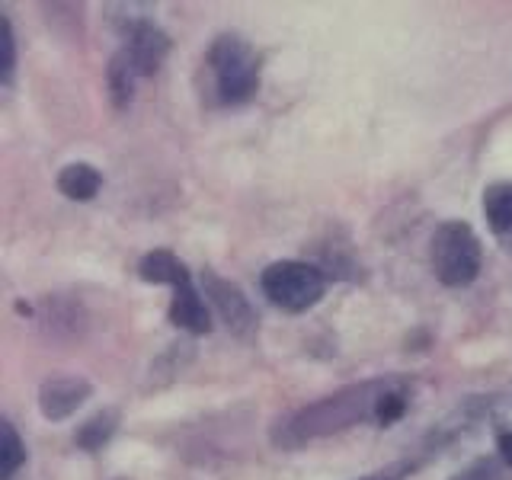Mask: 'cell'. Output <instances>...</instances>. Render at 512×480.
I'll use <instances>...</instances> for the list:
<instances>
[{
    "label": "cell",
    "instance_id": "cell-16",
    "mask_svg": "<svg viewBox=\"0 0 512 480\" xmlns=\"http://www.w3.org/2000/svg\"><path fill=\"white\" fill-rule=\"evenodd\" d=\"M496 455L503 458L506 468H512V429L496 432Z\"/></svg>",
    "mask_w": 512,
    "mask_h": 480
},
{
    "label": "cell",
    "instance_id": "cell-10",
    "mask_svg": "<svg viewBox=\"0 0 512 480\" xmlns=\"http://www.w3.org/2000/svg\"><path fill=\"white\" fill-rule=\"evenodd\" d=\"M484 218L500 240H512V180L490 183L484 189Z\"/></svg>",
    "mask_w": 512,
    "mask_h": 480
},
{
    "label": "cell",
    "instance_id": "cell-14",
    "mask_svg": "<svg viewBox=\"0 0 512 480\" xmlns=\"http://www.w3.org/2000/svg\"><path fill=\"white\" fill-rule=\"evenodd\" d=\"M0 84L10 87L13 84V71H16V36H13V23L7 13H0Z\"/></svg>",
    "mask_w": 512,
    "mask_h": 480
},
{
    "label": "cell",
    "instance_id": "cell-9",
    "mask_svg": "<svg viewBox=\"0 0 512 480\" xmlns=\"http://www.w3.org/2000/svg\"><path fill=\"white\" fill-rule=\"evenodd\" d=\"M103 189V173L87 160H74V164L61 167L58 173V192L71 202H93Z\"/></svg>",
    "mask_w": 512,
    "mask_h": 480
},
{
    "label": "cell",
    "instance_id": "cell-3",
    "mask_svg": "<svg viewBox=\"0 0 512 480\" xmlns=\"http://www.w3.org/2000/svg\"><path fill=\"white\" fill-rule=\"evenodd\" d=\"M429 263L445 288H468L484 266V247L468 221H442L429 244Z\"/></svg>",
    "mask_w": 512,
    "mask_h": 480
},
{
    "label": "cell",
    "instance_id": "cell-13",
    "mask_svg": "<svg viewBox=\"0 0 512 480\" xmlns=\"http://www.w3.org/2000/svg\"><path fill=\"white\" fill-rule=\"evenodd\" d=\"M26 464V445L10 420L0 423V480H13V474Z\"/></svg>",
    "mask_w": 512,
    "mask_h": 480
},
{
    "label": "cell",
    "instance_id": "cell-5",
    "mask_svg": "<svg viewBox=\"0 0 512 480\" xmlns=\"http://www.w3.org/2000/svg\"><path fill=\"white\" fill-rule=\"evenodd\" d=\"M202 295L221 317V324L228 327L237 340H244V343L256 340V333H260V317H256L250 298L244 295V288L221 279L215 269H205L202 272Z\"/></svg>",
    "mask_w": 512,
    "mask_h": 480
},
{
    "label": "cell",
    "instance_id": "cell-8",
    "mask_svg": "<svg viewBox=\"0 0 512 480\" xmlns=\"http://www.w3.org/2000/svg\"><path fill=\"white\" fill-rule=\"evenodd\" d=\"M138 276H141V282H148V285H170V288H180V285L192 282L189 266L180 260V256L164 250V247H157V250L141 256Z\"/></svg>",
    "mask_w": 512,
    "mask_h": 480
},
{
    "label": "cell",
    "instance_id": "cell-2",
    "mask_svg": "<svg viewBox=\"0 0 512 480\" xmlns=\"http://www.w3.org/2000/svg\"><path fill=\"white\" fill-rule=\"evenodd\" d=\"M208 74L215 80V96L224 106H240L260 90V55L256 48L237 36V32H221L208 45Z\"/></svg>",
    "mask_w": 512,
    "mask_h": 480
},
{
    "label": "cell",
    "instance_id": "cell-4",
    "mask_svg": "<svg viewBox=\"0 0 512 480\" xmlns=\"http://www.w3.org/2000/svg\"><path fill=\"white\" fill-rule=\"evenodd\" d=\"M263 295L285 314H304L324 298L327 276L324 269L304 260H276L260 276Z\"/></svg>",
    "mask_w": 512,
    "mask_h": 480
},
{
    "label": "cell",
    "instance_id": "cell-7",
    "mask_svg": "<svg viewBox=\"0 0 512 480\" xmlns=\"http://www.w3.org/2000/svg\"><path fill=\"white\" fill-rule=\"evenodd\" d=\"M167 317H170V324H173L176 330H186V333H192V336L212 333V314H208L205 295H202L192 282H186V285H180V288H173V298H170Z\"/></svg>",
    "mask_w": 512,
    "mask_h": 480
},
{
    "label": "cell",
    "instance_id": "cell-15",
    "mask_svg": "<svg viewBox=\"0 0 512 480\" xmlns=\"http://www.w3.org/2000/svg\"><path fill=\"white\" fill-rule=\"evenodd\" d=\"M448 480H506V464L500 455H487V458L471 461L468 468H461Z\"/></svg>",
    "mask_w": 512,
    "mask_h": 480
},
{
    "label": "cell",
    "instance_id": "cell-6",
    "mask_svg": "<svg viewBox=\"0 0 512 480\" xmlns=\"http://www.w3.org/2000/svg\"><path fill=\"white\" fill-rule=\"evenodd\" d=\"M93 397V384L80 375H55L39 384V413L48 423H64Z\"/></svg>",
    "mask_w": 512,
    "mask_h": 480
},
{
    "label": "cell",
    "instance_id": "cell-12",
    "mask_svg": "<svg viewBox=\"0 0 512 480\" xmlns=\"http://www.w3.org/2000/svg\"><path fill=\"white\" fill-rule=\"evenodd\" d=\"M116 429H119V410L106 407L74 429V442L77 448H84V452H100V448L116 436Z\"/></svg>",
    "mask_w": 512,
    "mask_h": 480
},
{
    "label": "cell",
    "instance_id": "cell-17",
    "mask_svg": "<svg viewBox=\"0 0 512 480\" xmlns=\"http://www.w3.org/2000/svg\"><path fill=\"white\" fill-rule=\"evenodd\" d=\"M362 480H391V477H384V474H372V477H362Z\"/></svg>",
    "mask_w": 512,
    "mask_h": 480
},
{
    "label": "cell",
    "instance_id": "cell-11",
    "mask_svg": "<svg viewBox=\"0 0 512 480\" xmlns=\"http://www.w3.org/2000/svg\"><path fill=\"white\" fill-rule=\"evenodd\" d=\"M138 80H141V74L135 71V64L128 61V55L119 48V52L109 58V68H106V84H109V96H112V103H116V109L132 106Z\"/></svg>",
    "mask_w": 512,
    "mask_h": 480
},
{
    "label": "cell",
    "instance_id": "cell-1",
    "mask_svg": "<svg viewBox=\"0 0 512 480\" xmlns=\"http://www.w3.org/2000/svg\"><path fill=\"white\" fill-rule=\"evenodd\" d=\"M400 381L404 378H368V381L333 391L327 397L314 400V404H304L292 413L279 416V420L272 423L269 439L276 448H282V452H295L301 445L336 436V432H346L359 423H375L381 397Z\"/></svg>",
    "mask_w": 512,
    "mask_h": 480
}]
</instances>
